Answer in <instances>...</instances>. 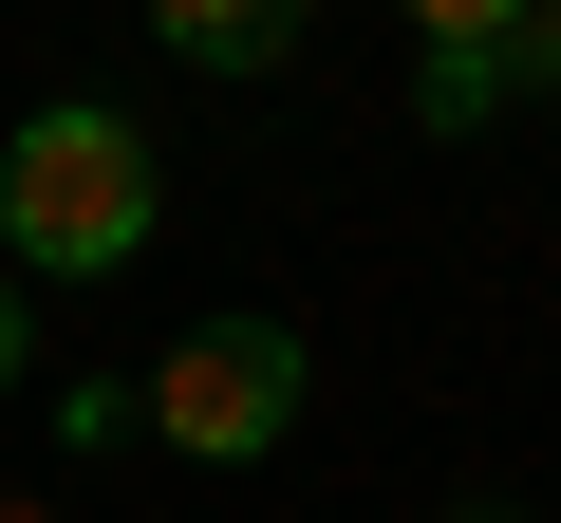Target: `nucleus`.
<instances>
[{
  "instance_id": "nucleus-2",
  "label": "nucleus",
  "mask_w": 561,
  "mask_h": 523,
  "mask_svg": "<svg viewBox=\"0 0 561 523\" xmlns=\"http://www.w3.org/2000/svg\"><path fill=\"white\" fill-rule=\"evenodd\" d=\"M150 430L187 467H262V449H300V337L280 318H187L150 356Z\"/></svg>"
},
{
  "instance_id": "nucleus-7",
  "label": "nucleus",
  "mask_w": 561,
  "mask_h": 523,
  "mask_svg": "<svg viewBox=\"0 0 561 523\" xmlns=\"http://www.w3.org/2000/svg\"><path fill=\"white\" fill-rule=\"evenodd\" d=\"M0 523H57V504H0Z\"/></svg>"
},
{
  "instance_id": "nucleus-5",
  "label": "nucleus",
  "mask_w": 561,
  "mask_h": 523,
  "mask_svg": "<svg viewBox=\"0 0 561 523\" xmlns=\"http://www.w3.org/2000/svg\"><path fill=\"white\" fill-rule=\"evenodd\" d=\"M38 374V300H0V393H20Z\"/></svg>"
},
{
  "instance_id": "nucleus-1",
  "label": "nucleus",
  "mask_w": 561,
  "mask_h": 523,
  "mask_svg": "<svg viewBox=\"0 0 561 523\" xmlns=\"http://www.w3.org/2000/svg\"><path fill=\"white\" fill-rule=\"evenodd\" d=\"M150 224H169V168H150L131 113L57 94V113L0 131V262L20 281H113V262H150Z\"/></svg>"
},
{
  "instance_id": "nucleus-4",
  "label": "nucleus",
  "mask_w": 561,
  "mask_h": 523,
  "mask_svg": "<svg viewBox=\"0 0 561 523\" xmlns=\"http://www.w3.org/2000/svg\"><path fill=\"white\" fill-rule=\"evenodd\" d=\"M187 75H280V57H300V0H169V20H150Z\"/></svg>"
},
{
  "instance_id": "nucleus-3",
  "label": "nucleus",
  "mask_w": 561,
  "mask_h": 523,
  "mask_svg": "<svg viewBox=\"0 0 561 523\" xmlns=\"http://www.w3.org/2000/svg\"><path fill=\"white\" fill-rule=\"evenodd\" d=\"M542 57V0H431V38H412V113L431 131H486Z\"/></svg>"
},
{
  "instance_id": "nucleus-6",
  "label": "nucleus",
  "mask_w": 561,
  "mask_h": 523,
  "mask_svg": "<svg viewBox=\"0 0 561 523\" xmlns=\"http://www.w3.org/2000/svg\"><path fill=\"white\" fill-rule=\"evenodd\" d=\"M524 75H542V94H561V0H542V57H524Z\"/></svg>"
}]
</instances>
